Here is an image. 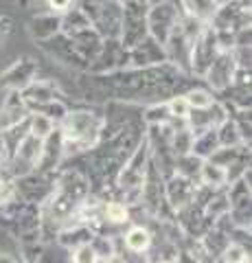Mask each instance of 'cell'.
I'll return each mask as SVG.
<instances>
[{
  "mask_svg": "<svg viewBox=\"0 0 252 263\" xmlns=\"http://www.w3.org/2000/svg\"><path fill=\"white\" fill-rule=\"evenodd\" d=\"M66 37H68L70 46L75 48V53H77L84 62L94 60V57L99 55L101 46H103V37H101L92 27H86V29H81V31H77V33H70V35H66Z\"/></svg>",
  "mask_w": 252,
  "mask_h": 263,
  "instance_id": "obj_11",
  "label": "cell"
},
{
  "mask_svg": "<svg viewBox=\"0 0 252 263\" xmlns=\"http://www.w3.org/2000/svg\"><path fill=\"white\" fill-rule=\"evenodd\" d=\"M35 70H37V66L31 60H20L18 64H13L11 68L5 72L0 84L11 88V90H22V88H27L31 81H33Z\"/></svg>",
  "mask_w": 252,
  "mask_h": 263,
  "instance_id": "obj_12",
  "label": "cell"
},
{
  "mask_svg": "<svg viewBox=\"0 0 252 263\" xmlns=\"http://www.w3.org/2000/svg\"><path fill=\"white\" fill-rule=\"evenodd\" d=\"M200 182L208 189H224L226 186V169L210 160H202Z\"/></svg>",
  "mask_w": 252,
  "mask_h": 263,
  "instance_id": "obj_16",
  "label": "cell"
},
{
  "mask_svg": "<svg viewBox=\"0 0 252 263\" xmlns=\"http://www.w3.org/2000/svg\"><path fill=\"white\" fill-rule=\"evenodd\" d=\"M219 147V141H217V132L215 129H206L202 132L200 136H193V147H191V154L198 156V158L206 160L210 158V154Z\"/></svg>",
  "mask_w": 252,
  "mask_h": 263,
  "instance_id": "obj_18",
  "label": "cell"
},
{
  "mask_svg": "<svg viewBox=\"0 0 252 263\" xmlns=\"http://www.w3.org/2000/svg\"><path fill=\"white\" fill-rule=\"evenodd\" d=\"M215 132H217L219 147H246V143H243V138H241L232 119H226L222 125L215 127Z\"/></svg>",
  "mask_w": 252,
  "mask_h": 263,
  "instance_id": "obj_20",
  "label": "cell"
},
{
  "mask_svg": "<svg viewBox=\"0 0 252 263\" xmlns=\"http://www.w3.org/2000/svg\"><path fill=\"white\" fill-rule=\"evenodd\" d=\"M60 27H62L60 15H55V13L37 15V18L31 22V33H33V37H37V40H51L55 35H60Z\"/></svg>",
  "mask_w": 252,
  "mask_h": 263,
  "instance_id": "obj_15",
  "label": "cell"
},
{
  "mask_svg": "<svg viewBox=\"0 0 252 263\" xmlns=\"http://www.w3.org/2000/svg\"><path fill=\"white\" fill-rule=\"evenodd\" d=\"M7 24H9V22H7V20H0V33H3V31L7 29Z\"/></svg>",
  "mask_w": 252,
  "mask_h": 263,
  "instance_id": "obj_31",
  "label": "cell"
},
{
  "mask_svg": "<svg viewBox=\"0 0 252 263\" xmlns=\"http://www.w3.org/2000/svg\"><path fill=\"white\" fill-rule=\"evenodd\" d=\"M184 99H186V103H189L191 110H204L213 103V97H210L206 90H200V88L189 90V92L184 95Z\"/></svg>",
  "mask_w": 252,
  "mask_h": 263,
  "instance_id": "obj_25",
  "label": "cell"
},
{
  "mask_svg": "<svg viewBox=\"0 0 252 263\" xmlns=\"http://www.w3.org/2000/svg\"><path fill=\"white\" fill-rule=\"evenodd\" d=\"M20 95H22V101L27 103V108L37 110L40 105L57 99V90L48 84V81H31L27 88L20 90Z\"/></svg>",
  "mask_w": 252,
  "mask_h": 263,
  "instance_id": "obj_13",
  "label": "cell"
},
{
  "mask_svg": "<svg viewBox=\"0 0 252 263\" xmlns=\"http://www.w3.org/2000/svg\"><path fill=\"white\" fill-rule=\"evenodd\" d=\"M96 261H99V254L94 252L90 243H81L72 250V263H96Z\"/></svg>",
  "mask_w": 252,
  "mask_h": 263,
  "instance_id": "obj_28",
  "label": "cell"
},
{
  "mask_svg": "<svg viewBox=\"0 0 252 263\" xmlns=\"http://www.w3.org/2000/svg\"><path fill=\"white\" fill-rule=\"evenodd\" d=\"M53 129H55V123L51 119H46L44 114H40V112L29 114V134H33L40 141H44Z\"/></svg>",
  "mask_w": 252,
  "mask_h": 263,
  "instance_id": "obj_23",
  "label": "cell"
},
{
  "mask_svg": "<svg viewBox=\"0 0 252 263\" xmlns=\"http://www.w3.org/2000/svg\"><path fill=\"white\" fill-rule=\"evenodd\" d=\"M191 147H193V134L189 127H178L173 129V136H171V152L173 156H186L191 154Z\"/></svg>",
  "mask_w": 252,
  "mask_h": 263,
  "instance_id": "obj_22",
  "label": "cell"
},
{
  "mask_svg": "<svg viewBox=\"0 0 252 263\" xmlns=\"http://www.w3.org/2000/svg\"><path fill=\"white\" fill-rule=\"evenodd\" d=\"M79 9L90 20V27L105 40L121 37V20L123 5L119 0H81Z\"/></svg>",
  "mask_w": 252,
  "mask_h": 263,
  "instance_id": "obj_2",
  "label": "cell"
},
{
  "mask_svg": "<svg viewBox=\"0 0 252 263\" xmlns=\"http://www.w3.org/2000/svg\"><path fill=\"white\" fill-rule=\"evenodd\" d=\"M72 3H77V0H72Z\"/></svg>",
  "mask_w": 252,
  "mask_h": 263,
  "instance_id": "obj_35",
  "label": "cell"
},
{
  "mask_svg": "<svg viewBox=\"0 0 252 263\" xmlns=\"http://www.w3.org/2000/svg\"><path fill=\"white\" fill-rule=\"evenodd\" d=\"M147 33V7L138 0H127L123 5V20H121V44L125 48L136 46Z\"/></svg>",
  "mask_w": 252,
  "mask_h": 263,
  "instance_id": "obj_3",
  "label": "cell"
},
{
  "mask_svg": "<svg viewBox=\"0 0 252 263\" xmlns=\"http://www.w3.org/2000/svg\"><path fill=\"white\" fill-rule=\"evenodd\" d=\"M101 219L110 221V224H125V221H129L127 204L117 202V200H110V202L101 204Z\"/></svg>",
  "mask_w": 252,
  "mask_h": 263,
  "instance_id": "obj_21",
  "label": "cell"
},
{
  "mask_svg": "<svg viewBox=\"0 0 252 263\" xmlns=\"http://www.w3.org/2000/svg\"><path fill=\"white\" fill-rule=\"evenodd\" d=\"M160 263H169V261H160Z\"/></svg>",
  "mask_w": 252,
  "mask_h": 263,
  "instance_id": "obj_33",
  "label": "cell"
},
{
  "mask_svg": "<svg viewBox=\"0 0 252 263\" xmlns=\"http://www.w3.org/2000/svg\"><path fill=\"white\" fill-rule=\"evenodd\" d=\"M182 9L184 13L193 15L195 20L200 22H210V18L217 11V3L215 0H182Z\"/></svg>",
  "mask_w": 252,
  "mask_h": 263,
  "instance_id": "obj_17",
  "label": "cell"
},
{
  "mask_svg": "<svg viewBox=\"0 0 252 263\" xmlns=\"http://www.w3.org/2000/svg\"><path fill=\"white\" fill-rule=\"evenodd\" d=\"M129 62H134L138 68H151L153 64H165L167 55H165V46L158 44L151 35H145L136 46H132L129 51Z\"/></svg>",
  "mask_w": 252,
  "mask_h": 263,
  "instance_id": "obj_9",
  "label": "cell"
},
{
  "mask_svg": "<svg viewBox=\"0 0 252 263\" xmlns=\"http://www.w3.org/2000/svg\"><path fill=\"white\" fill-rule=\"evenodd\" d=\"M145 121L149 123V125H165V123H171V114H169L167 110V103H158L153 105V108L147 110V114H145Z\"/></svg>",
  "mask_w": 252,
  "mask_h": 263,
  "instance_id": "obj_26",
  "label": "cell"
},
{
  "mask_svg": "<svg viewBox=\"0 0 252 263\" xmlns=\"http://www.w3.org/2000/svg\"><path fill=\"white\" fill-rule=\"evenodd\" d=\"M62 20V27L60 31L64 33V35H70V33H77L81 29L90 27V20L86 18V13L79 9V7H70V9L64 11V15H60Z\"/></svg>",
  "mask_w": 252,
  "mask_h": 263,
  "instance_id": "obj_19",
  "label": "cell"
},
{
  "mask_svg": "<svg viewBox=\"0 0 252 263\" xmlns=\"http://www.w3.org/2000/svg\"><path fill=\"white\" fill-rule=\"evenodd\" d=\"M46 3H48V7H51L53 11H62V13L72 7V0H46Z\"/></svg>",
  "mask_w": 252,
  "mask_h": 263,
  "instance_id": "obj_29",
  "label": "cell"
},
{
  "mask_svg": "<svg viewBox=\"0 0 252 263\" xmlns=\"http://www.w3.org/2000/svg\"><path fill=\"white\" fill-rule=\"evenodd\" d=\"M235 3H237L241 9H248L250 11V0H235Z\"/></svg>",
  "mask_w": 252,
  "mask_h": 263,
  "instance_id": "obj_30",
  "label": "cell"
},
{
  "mask_svg": "<svg viewBox=\"0 0 252 263\" xmlns=\"http://www.w3.org/2000/svg\"><path fill=\"white\" fill-rule=\"evenodd\" d=\"M149 154H151V147L147 143V138L141 143L134 149V154L129 156V160L123 164L119 174V186L123 191H129V189H143V180L145 174H147V167H149Z\"/></svg>",
  "mask_w": 252,
  "mask_h": 263,
  "instance_id": "obj_4",
  "label": "cell"
},
{
  "mask_svg": "<svg viewBox=\"0 0 252 263\" xmlns=\"http://www.w3.org/2000/svg\"><path fill=\"white\" fill-rule=\"evenodd\" d=\"M103 119L92 112H68L62 119V141H64V154H77L94 147L101 141Z\"/></svg>",
  "mask_w": 252,
  "mask_h": 263,
  "instance_id": "obj_1",
  "label": "cell"
},
{
  "mask_svg": "<svg viewBox=\"0 0 252 263\" xmlns=\"http://www.w3.org/2000/svg\"><path fill=\"white\" fill-rule=\"evenodd\" d=\"M243 27H250V11L241 9V7L230 0L226 5H219L215 15L210 18V29L213 31H239Z\"/></svg>",
  "mask_w": 252,
  "mask_h": 263,
  "instance_id": "obj_7",
  "label": "cell"
},
{
  "mask_svg": "<svg viewBox=\"0 0 252 263\" xmlns=\"http://www.w3.org/2000/svg\"><path fill=\"white\" fill-rule=\"evenodd\" d=\"M198 263H204V261H198Z\"/></svg>",
  "mask_w": 252,
  "mask_h": 263,
  "instance_id": "obj_34",
  "label": "cell"
},
{
  "mask_svg": "<svg viewBox=\"0 0 252 263\" xmlns=\"http://www.w3.org/2000/svg\"><path fill=\"white\" fill-rule=\"evenodd\" d=\"M193 195H195V182H191L189 178L184 176H169L167 178V184H165V197L169 202V206L173 211H180L184 206H189L193 202Z\"/></svg>",
  "mask_w": 252,
  "mask_h": 263,
  "instance_id": "obj_10",
  "label": "cell"
},
{
  "mask_svg": "<svg viewBox=\"0 0 252 263\" xmlns=\"http://www.w3.org/2000/svg\"><path fill=\"white\" fill-rule=\"evenodd\" d=\"M222 53L217 46V37L215 31L210 27H204V31L200 33V37L193 42L191 48V72L198 77H204L208 66L215 62V57Z\"/></svg>",
  "mask_w": 252,
  "mask_h": 263,
  "instance_id": "obj_6",
  "label": "cell"
},
{
  "mask_svg": "<svg viewBox=\"0 0 252 263\" xmlns=\"http://www.w3.org/2000/svg\"><path fill=\"white\" fill-rule=\"evenodd\" d=\"M123 241H125V250L129 254H143L151 248L153 237L145 226H132L123 235Z\"/></svg>",
  "mask_w": 252,
  "mask_h": 263,
  "instance_id": "obj_14",
  "label": "cell"
},
{
  "mask_svg": "<svg viewBox=\"0 0 252 263\" xmlns=\"http://www.w3.org/2000/svg\"><path fill=\"white\" fill-rule=\"evenodd\" d=\"M178 18H180V11L176 9L173 0H165V3H160L156 7H149L147 9V33L158 44L165 46Z\"/></svg>",
  "mask_w": 252,
  "mask_h": 263,
  "instance_id": "obj_5",
  "label": "cell"
},
{
  "mask_svg": "<svg viewBox=\"0 0 252 263\" xmlns=\"http://www.w3.org/2000/svg\"><path fill=\"white\" fill-rule=\"evenodd\" d=\"M215 3H217V7H219V5H226V3H230V0H215Z\"/></svg>",
  "mask_w": 252,
  "mask_h": 263,
  "instance_id": "obj_32",
  "label": "cell"
},
{
  "mask_svg": "<svg viewBox=\"0 0 252 263\" xmlns=\"http://www.w3.org/2000/svg\"><path fill=\"white\" fill-rule=\"evenodd\" d=\"M167 110H169V114H171V119H180V121H186V117H189V112H191L184 95L169 99V101H167Z\"/></svg>",
  "mask_w": 252,
  "mask_h": 263,
  "instance_id": "obj_27",
  "label": "cell"
},
{
  "mask_svg": "<svg viewBox=\"0 0 252 263\" xmlns=\"http://www.w3.org/2000/svg\"><path fill=\"white\" fill-rule=\"evenodd\" d=\"M235 72H237V64H235V60H232V53L222 51L215 57V62L208 66L204 79L217 90V92H222V90L230 88L232 79H235Z\"/></svg>",
  "mask_w": 252,
  "mask_h": 263,
  "instance_id": "obj_8",
  "label": "cell"
},
{
  "mask_svg": "<svg viewBox=\"0 0 252 263\" xmlns=\"http://www.w3.org/2000/svg\"><path fill=\"white\" fill-rule=\"evenodd\" d=\"M35 112L44 114V117H46V119H51L53 123H62V119L68 114L66 105H64L62 101H55V99H53V101H48V103H44V105H40Z\"/></svg>",
  "mask_w": 252,
  "mask_h": 263,
  "instance_id": "obj_24",
  "label": "cell"
}]
</instances>
